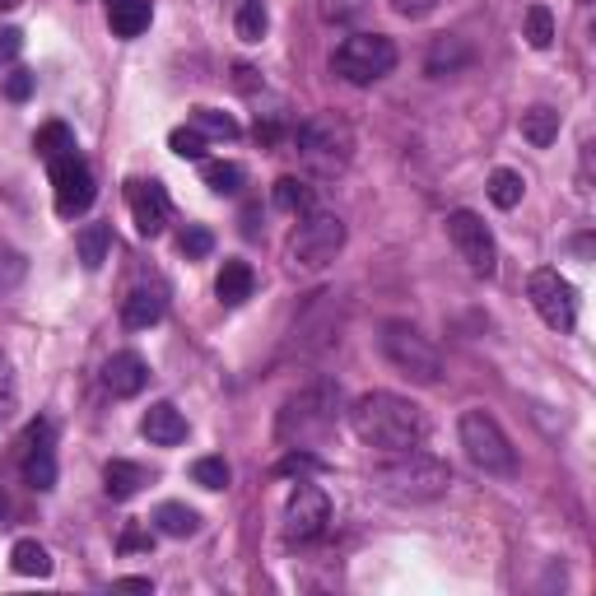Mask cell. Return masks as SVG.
<instances>
[{"label": "cell", "instance_id": "cell-27", "mask_svg": "<svg viewBox=\"0 0 596 596\" xmlns=\"http://www.w3.org/2000/svg\"><path fill=\"white\" fill-rule=\"evenodd\" d=\"M33 149H38L42 163H56L61 154H75V131H70L66 122H47V126H38Z\"/></svg>", "mask_w": 596, "mask_h": 596}, {"label": "cell", "instance_id": "cell-24", "mask_svg": "<svg viewBox=\"0 0 596 596\" xmlns=\"http://www.w3.org/2000/svg\"><path fill=\"white\" fill-rule=\"evenodd\" d=\"M108 243H112V229L108 224H84L75 233V252H80V266L84 271H98L108 261Z\"/></svg>", "mask_w": 596, "mask_h": 596}, {"label": "cell", "instance_id": "cell-33", "mask_svg": "<svg viewBox=\"0 0 596 596\" xmlns=\"http://www.w3.org/2000/svg\"><path fill=\"white\" fill-rule=\"evenodd\" d=\"M24 275H28V257L19 252V247L0 243V298L24 285Z\"/></svg>", "mask_w": 596, "mask_h": 596}, {"label": "cell", "instance_id": "cell-2", "mask_svg": "<svg viewBox=\"0 0 596 596\" xmlns=\"http://www.w3.org/2000/svg\"><path fill=\"white\" fill-rule=\"evenodd\" d=\"M452 489V466L420 447H401V452H387V461L373 466V494H382L387 503H434Z\"/></svg>", "mask_w": 596, "mask_h": 596}, {"label": "cell", "instance_id": "cell-28", "mask_svg": "<svg viewBox=\"0 0 596 596\" xmlns=\"http://www.w3.org/2000/svg\"><path fill=\"white\" fill-rule=\"evenodd\" d=\"M275 210H285V215H308L312 210V187L303 182V177H280L271 191Z\"/></svg>", "mask_w": 596, "mask_h": 596}, {"label": "cell", "instance_id": "cell-9", "mask_svg": "<svg viewBox=\"0 0 596 596\" xmlns=\"http://www.w3.org/2000/svg\"><path fill=\"white\" fill-rule=\"evenodd\" d=\"M527 298L531 308H536V317H541L550 331H573V322H578V294H573V285L564 280L559 271H550V266H541V271L527 275Z\"/></svg>", "mask_w": 596, "mask_h": 596}, {"label": "cell", "instance_id": "cell-39", "mask_svg": "<svg viewBox=\"0 0 596 596\" xmlns=\"http://www.w3.org/2000/svg\"><path fill=\"white\" fill-rule=\"evenodd\" d=\"M275 471H280V475H308V471H322V461L312 457L308 447H289V457L280 461Z\"/></svg>", "mask_w": 596, "mask_h": 596}, {"label": "cell", "instance_id": "cell-44", "mask_svg": "<svg viewBox=\"0 0 596 596\" xmlns=\"http://www.w3.org/2000/svg\"><path fill=\"white\" fill-rule=\"evenodd\" d=\"M233 75H238L233 84H238L243 94H252V89H257V70H252V66H233Z\"/></svg>", "mask_w": 596, "mask_h": 596}, {"label": "cell", "instance_id": "cell-48", "mask_svg": "<svg viewBox=\"0 0 596 596\" xmlns=\"http://www.w3.org/2000/svg\"><path fill=\"white\" fill-rule=\"evenodd\" d=\"M578 5H592V0H578Z\"/></svg>", "mask_w": 596, "mask_h": 596}, {"label": "cell", "instance_id": "cell-7", "mask_svg": "<svg viewBox=\"0 0 596 596\" xmlns=\"http://www.w3.org/2000/svg\"><path fill=\"white\" fill-rule=\"evenodd\" d=\"M345 247V219L326 215V210H308L298 215V229L289 233V261L298 271H322L340 257Z\"/></svg>", "mask_w": 596, "mask_h": 596}, {"label": "cell", "instance_id": "cell-4", "mask_svg": "<svg viewBox=\"0 0 596 596\" xmlns=\"http://www.w3.org/2000/svg\"><path fill=\"white\" fill-rule=\"evenodd\" d=\"M378 340H382L387 364H392L401 378L420 382V387H438V382H443V350H438L424 331H415L410 322H387Z\"/></svg>", "mask_w": 596, "mask_h": 596}, {"label": "cell", "instance_id": "cell-3", "mask_svg": "<svg viewBox=\"0 0 596 596\" xmlns=\"http://www.w3.org/2000/svg\"><path fill=\"white\" fill-rule=\"evenodd\" d=\"M340 420V387L336 382H317L289 396L275 420V443L280 447H317Z\"/></svg>", "mask_w": 596, "mask_h": 596}, {"label": "cell", "instance_id": "cell-11", "mask_svg": "<svg viewBox=\"0 0 596 596\" xmlns=\"http://www.w3.org/2000/svg\"><path fill=\"white\" fill-rule=\"evenodd\" d=\"M47 168H52V187H56V215L61 219L84 215V210L94 205V196H98L89 163H84L80 154H61V159L47 163Z\"/></svg>", "mask_w": 596, "mask_h": 596}, {"label": "cell", "instance_id": "cell-35", "mask_svg": "<svg viewBox=\"0 0 596 596\" xmlns=\"http://www.w3.org/2000/svg\"><path fill=\"white\" fill-rule=\"evenodd\" d=\"M233 28H238V38H243V42H261V38H266V28H271L266 5H261V0H243V10H238Z\"/></svg>", "mask_w": 596, "mask_h": 596}, {"label": "cell", "instance_id": "cell-19", "mask_svg": "<svg viewBox=\"0 0 596 596\" xmlns=\"http://www.w3.org/2000/svg\"><path fill=\"white\" fill-rule=\"evenodd\" d=\"M154 19V5L149 0H108V24L117 38H140Z\"/></svg>", "mask_w": 596, "mask_h": 596}, {"label": "cell", "instance_id": "cell-21", "mask_svg": "<svg viewBox=\"0 0 596 596\" xmlns=\"http://www.w3.org/2000/svg\"><path fill=\"white\" fill-rule=\"evenodd\" d=\"M466 61H471V47H466L461 38H452V33H443V38H434V47H429L424 70H429L434 80H443V75H457Z\"/></svg>", "mask_w": 596, "mask_h": 596}, {"label": "cell", "instance_id": "cell-22", "mask_svg": "<svg viewBox=\"0 0 596 596\" xmlns=\"http://www.w3.org/2000/svg\"><path fill=\"white\" fill-rule=\"evenodd\" d=\"M196 527H201V513H196V508H187V503H159V508H154V531L173 536V541H187V536H196Z\"/></svg>", "mask_w": 596, "mask_h": 596}, {"label": "cell", "instance_id": "cell-16", "mask_svg": "<svg viewBox=\"0 0 596 596\" xmlns=\"http://www.w3.org/2000/svg\"><path fill=\"white\" fill-rule=\"evenodd\" d=\"M145 382H149V364L136 350H117L108 364H103V387H108L112 396H140Z\"/></svg>", "mask_w": 596, "mask_h": 596}, {"label": "cell", "instance_id": "cell-25", "mask_svg": "<svg viewBox=\"0 0 596 596\" xmlns=\"http://www.w3.org/2000/svg\"><path fill=\"white\" fill-rule=\"evenodd\" d=\"M201 177H205V187L215 191V196H238L247 182L243 173V163H229V159H205L201 163Z\"/></svg>", "mask_w": 596, "mask_h": 596}, {"label": "cell", "instance_id": "cell-5", "mask_svg": "<svg viewBox=\"0 0 596 596\" xmlns=\"http://www.w3.org/2000/svg\"><path fill=\"white\" fill-rule=\"evenodd\" d=\"M457 438H461V452L471 461L475 471L485 475H513L517 471V452L508 443V434L499 429V420L489 410H466L457 420Z\"/></svg>", "mask_w": 596, "mask_h": 596}, {"label": "cell", "instance_id": "cell-8", "mask_svg": "<svg viewBox=\"0 0 596 596\" xmlns=\"http://www.w3.org/2000/svg\"><path fill=\"white\" fill-rule=\"evenodd\" d=\"M447 238L457 247V257L471 266V275L480 280H494L499 275V247H494V233L475 210H452L447 215Z\"/></svg>", "mask_w": 596, "mask_h": 596}, {"label": "cell", "instance_id": "cell-42", "mask_svg": "<svg viewBox=\"0 0 596 596\" xmlns=\"http://www.w3.org/2000/svg\"><path fill=\"white\" fill-rule=\"evenodd\" d=\"M19 47H24V33L19 28H0V61H14Z\"/></svg>", "mask_w": 596, "mask_h": 596}, {"label": "cell", "instance_id": "cell-43", "mask_svg": "<svg viewBox=\"0 0 596 596\" xmlns=\"http://www.w3.org/2000/svg\"><path fill=\"white\" fill-rule=\"evenodd\" d=\"M122 550H149V536L140 527H126L122 531Z\"/></svg>", "mask_w": 596, "mask_h": 596}, {"label": "cell", "instance_id": "cell-23", "mask_svg": "<svg viewBox=\"0 0 596 596\" xmlns=\"http://www.w3.org/2000/svg\"><path fill=\"white\" fill-rule=\"evenodd\" d=\"M517 126H522V140L536 145V149H545V145H555L559 140V112L545 108V103H536V108L522 112V122Z\"/></svg>", "mask_w": 596, "mask_h": 596}, {"label": "cell", "instance_id": "cell-38", "mask_svg": "<svg viewBox=\"0 0 596 596\" xmlns=\"http://www.w3.org/2000/svg\"><path fill=\"white\" fill-rule=\"evenodd\" d=\"M368 10V0H322V19L326 24H354Z\"/></svg>", "mask_w": 596, "mask_h": 596}, {"label": "cell", "instance_id": "cell-12", "mask_svg": "<svg viewBox=\"0 0 596 596\" xmlns=\"http://www.w3.org/2000/svg\"><path fill=\"white\" fill-rule=\"evenodd\" d=\"M326 522H331V499H326V489L298 485L285 503V536L298 545H308L326 531Z\"/></svg>", "mask_w": 596, "mask_h": 596}, {"label": "cell", "instance_id": "cell-17", "mask_svg": "<svg viewBox=\"0 0 596 596\" xmlns=\"http://www.w3.org/2000/svg\"><path fill=\"white\" fill-rule=\"evenodd\" d=\"M140 434L154 447H177L187 438V415H182L173 401H154V406L140 415Z\"/></svg>", "mask_w": 596, "mask_h": 596}, {"label": "cell", "instance_id": "cell-26", "mask_svg": "<svg viewBox=\"0 0 596 596\" xmlns=\"http://www.w3.org/2000/svg\"><path fill=\"white\" fill-rule=\"evenodd\" d=\"M10 569L19 573V578H52V555H47L38 541H14Z\"/></svg>", "mask_w": 596, "mask_h": 596}, {"label": "cell", "instance_id": "cell-46", "mask_svg": "<svg viewBox=\"0 0 596 596\" xmlns=\"http://www.w3.org/2000/svg\"><path fill=\"white\" fill-rule=\"evenodd\" d=\"M14 5H19V0H0V14H10Z\"/></svg>", "mask_w": 596, "mask_h": 596}, {"label": "cell", "instance_id": "cell-14", "mask_svg": "<svg viewBox=\"0 0 596 596\" xmlns=\"http://www.w3.org/2000/svg\"><path fill=\"white\" fill-rule=\"evenodd\" d=\"M24 480L38 494L56 489V452H52V424L33 420L24 429Z\"/></svg>", "mask_w": 596, "mask_h": 596}, {"label": "cell", "instance_id": "cell-30", "mask_svg": "<svg viewBox=\"0 0 596 596\" xmlns=\"http://www.w3.org/2000/svg\"><path fill=\"white\" fill-rule=\"evenodd\" d=\"M522 38H527L536 52H545V47L555 42V14H550V5H527V14H522Z\"/></svg>", "mask_w": 596, "mask_h": 596}, {"label": "cell", "instance_id": "cell-6", "mask_svg": "<svg viewBox=\"0 0 596 596\" xmlns=\"http://www.w3.org/2000/svg\"><path fill=\"white\" fill-rule=\"evenodd\" d=\"M331 66L345 84H378L382 75H392L396 70V42L387 33H350V38L336 47L331 56Z\"/></svg>", "mask_w": 596, "mask_h": 596}, {"label": "cell", "instance_id": "cell-20", "mask_svg": "<svg viewBox=\"0 0 596 596\" xmlns=\"http://www.w3.org/2000/svg\"><path fill=\"white\" fill-rule=\"evenodd\" d=\"M140 485H149V475L140 471L136 461H108L103 466V489H108V499H117V503H126V499H136L140 494Z\"/></svg>", "mask_w": 596, "mask_h": 596}, {"label": "cell", "instance_id": "cell-10", "mask_svg": "<svg viewBox=\"0 0 596 596\" xmlns=\"http://www.w3.org/2000/svg\"><path fill=\"white\" fill-rule=\"evenodd\" d=\"M298 140V154L312 163V168H322V173H336V168H345L350 163V131L336 122V117H308V122L294 131Z\"/></svg>", "mask_w": 596, "mask_h": 596}, {"label": "cell", "instance_id": "cell-34", "mask_svg": "<svg viewBox=\"0 0 596 596\" xmlns=\"http://www.w3.org/2000/svg\"><path fill=\"white\" fill-rule=\"evenodd\" d=\"M19 415V378H14V364L10 354L0 350V429Z\"/></svg>", "mask_w": 596, "mask_h": 596}, {"label": "cell", "instance_id": "cell-18", "mask_svg": "<svg viewBox=\"0 0 596 596\" xmlns=\"http://www.w3.org/2000/svg\"><path fill=\"white\" fill-rule=\"evenodd\" d=\"M252 289H257V275H252V266L247 261H224L215 275V294L224 308H238V303H247L252 298Z\"/></svg>", "mask_w": 596, "mask_h": 596}, {"label": "cell", "instance_id": "cell-47", "mask_svg": "<svg viewBox=\"0 0 596 596\" xmlns=\"http://www.w3.org/2000/svg\"><path fill=\"white\" fill-rule=\"evenodd\" d=\"M5 508H10V499H5V489H0V513H5Z\"/></svg>", "mask_w": 596, "mask_h": 596}, {"label": "cell", "instance_id": "cell-36", "mask_svg": "<svg viewBox=\"0 0 596 596\" xmlns=\"http://www.w3.org/2000/svg\"><path fill=\"white\" fill-rule=\"evenodd\" d=\"M177 247H182V257L187 261H201V257L215 252V233L201 229V224H187V229L177 233Z\"/></svg>", "mask_w": 596, "mask_h": 596}, {"label": "cell", "instance_id": "cell-15", "mask_svg": "<svg viewBox=\"0 0 596 596\" xmlns=\"http://www.w3.org/2000/svg\"><path fill=\"white\" fill-rule=\"evenodd\" d=\"M163 312H168V289L163 285H136L122 298V326L126 331H149V326H159Z\"/></svg>", "mask_w": 596, "mask_h": 596}, {"label": "cell", "instance_id": "cell-37", "mask_svg": "<svg viewBox=\"0 0 596 596\" xmlns=\"http://www.w3.org/2000/svg\"><path fill=\"white\" fill-rule=\"evenodd\" d=\"M168 149H173L177 159H205V136L196 126H177L173 136H168Z\"/></svg>", "mask_w": 596, "mask_h": 596}, {"label": "cell", "instance_id": "cell-13", "mask_svg": "<svg viewBox=\"0 0 596 596\" xmlns=\"http://www.w3.org/2000/svg\"><path fill=\"white\" fill-rule=\"evenodd\" d=\"M126 205H131V219H136L140 238H159L168 229V215H173V205H168V191L159 182H145V177H131L126 182Z\"/></svg>", "mask_w": 596, "mask_h": 596}, {"label": "cell", "instance_id": "cell-45", "mask_svg": "<svg viewBox=\"0 0 596 596\" xmlns=\"http://www.w3.org/2000/svg\"><path fill=\"white\" fill-rule=\"evenodd\" d=\"M117 587H122V592H154L149 578H117Z\"/></svg>", "mask_w": 596, "mask_h": 596}, {"label": "cell", "instance_id": "cell-31", "mask_svg": "<svg viewBox=\"0 0 596 596\" xmlns=\"http://www.w3.org/2000/svg\"><path fill=\"white\" fill-rule=\"evenodd\" d=\"M191 126H196L205 140H238V122L219 108H196L191 112Z\"/></svg>", "mask_w": 596, "mask_h": 596}, {"label": "cell", "instance_id": "cell-32", "mask_svg": "<svg viewBox=\"0 0 596 596\" xmlns=\"http://www.w3.org/2000/svg\"><path fill=\"white\" fill-rule=\"evenodd\" d=\"M191 480L201 489H210V494H219V489H229L233 471H229V461L224 457H196L191 461Z\"/></svg>", "mask_w": 596, "mask_h": 596}, {"label": "cell", "instance_id": "cell-29", "mask_svg": "<svg viewBox=\"0 0 596 596\" xmlns=\"http://www.w3.org/2000/svg\"><path fill=\"white\" fill-rule=\"evenodd\" d=\"M522 191H527V182H522V173H513V168H494V173H489V201L499 205V210H517V205H522Z\"/></svg>", "mask_w": 596, "mask_h": 596}, {"label": "cell", "instance_id": "cell-41", "mask_svg": "<svg viewBox=\"0 0 596 596\" xmlns=\"http://www.w3.org/2000/svg\"><path fill=\"white\" fill-rule=\"evenodd\" d=\"M396 14H406V19H424V14L438 10V0H392Z\"/></svg>", "mask_w": 596, "mask_h": 596}, {"label": "cell", "instance_id": "cell-40", "mask_svg": "<svg viewBox=\"0 0 596 596\" xmlns=\"http://www.w3.org/2000/svg\"><path fill=\"white\" fill-rule=\"evenodd\" d=\"M5 94H10L14 103H24V98L33 94V75H28V70H10V80H5Z\"/></svg>", "mask_w": 596, "mask_h": 596}, {"label": "cell", "instance_id": "cell-1", "mask_svg": "<svg viewBox=\"0 0 596 596\" xmlns=\"http://www.w3.org/2000/svg\"><path fill=\"white\" fill-rule=\"evenodd\" d=\"M350 429L373 452H401V447H420L424 410L396 392H368L350 406Z\"/></svg>", "mask_w": 596, "mask_h": 596}]
</instances>
